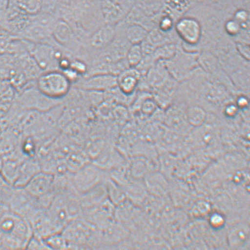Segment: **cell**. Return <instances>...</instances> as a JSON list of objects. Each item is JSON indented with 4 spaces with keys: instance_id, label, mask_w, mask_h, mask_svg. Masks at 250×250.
<instances>
[{
    "instance_id": "52a82bcc",
    "label": "cell",
    "mask_w": 250,
    "mask_h": 250,
    "mask_svg": "<svg viewBox=\"0 0 250 250\" xmlns=\"http://www.w3.org/2000/svg\"><path fill=\"white\" fill-rule=\"evenodd\" d=\"M77 86L88 91H105L117 88V76L109 73L88 75L77 82Z\"/></svg>"
},
{
    "instance_id": "ac0fdd59",
    "label": "cell",
    "mask_w": 250,
    "mask_h": 250,
    "mask_svg": "<svg viewBox=\"0 0 250 250\" xmlns=\"http://www.w3.org/2000/svg\"><path fill=\"white\" fill-rule=\"evenodd\" d=\"M136 7L147 16H157L165 5V0H136Z\"/></svg>"
},
{
    "instance_id": "30bf717a",
    "label": "cell",
    "mask_w": 250,
    "mask_h": 250,
    "mask_svg": "<svg viewBox=\"0 0 250 250\" xmlns=\"http://www.w3.org/2000/svg\"><path fill=\"white\" fill-rule=\"evenodd\" d=\"M53 37L60 47L70 50L76 44L77 37L73 28L67 22L59 20L52 30Z\"/></svg>"
},
{
    "instance_id": "603a6c76",
    "label": "cell",
    "mask_w": 250,
    "mask_h": 250,
    "mask_svg": "<svg viewBox=\"0 0 250 250\" xmlns=\"http://www.w3.org/2000/svg\"><path fill=\"white\" fill-rule=\"evenodd\" d=\"M232 18L239 23L242 29L249 30L250 11L238 8L232 14Z\"/></svg>"
},
{
    "instance_id": "d6a6232c",
    "label": "cell",
    "mask_w": 250,
    "mask_h": 250,
    "mask_svg": "<svg viewBox=\"0 0 250 250\" xmlns=\"http://www.w3.org/2000/svg\"><path fill=\"white\" fill-rule=\"evenodd\" d=\"M2 166H3V164L1 162V160H0V172L1 171Z\"/></svg>"
},
{
    "instance_id": "f1b7e54d",
    "label": "cell",
    "mask_w": 250,
    "mask_h": 250,
    "mask_svg": "<svg viewBox=\"0 0 250 250\" xmlns=\"http://www.w3.org/2000/svg\"><path fill=\"white\" fill-rule=\"evenodd\" d=\"M232 3L235 9L243 8L250 11V0H232Z\"/></svg>"
},
{
    "instance_id": "7c38bea8",
    "label": "cell",
    "mask_w": 250,
    "mask_h": 250,
    "mask_svg": "<svg viewBox=\"0 0 250 250\" xmlns=\"http://www.w3.org/2000/svg\"><path fill=\"white\" fill-rule=\"evenodd\" d=\"M141 73L136 67H128L117 76V88L124 94L131 95L139 84Z\"/></svg>"
},
{
    "instance_id": "ba28073f",
    "label": "cell",
    "mask_w": 250,
    "mask_h": 250,
    "mask_svg": "<svg viewBox=\"0 0 250 250\" xmlns=\"http://www.w3.org/2000/svg\"><path fill=\"white\" fill-rule=\"evenodd\" d=\"M54 174L46 171H40L24 187L31 196L36 200L54 192Z\"/></svg>"
},
{
    "instance_id": "9a60e30c",
    "label": "cell",
    "mask_w": 250,
    "mask_h": 250,
    "mask_svg": "<svg viewBox=\"0 0 250 250\" xmlns=\"http://www.w3.org/2000/svg\"><path fill=\"white\" fill-rule=\"evenodd\" d=\"M10 4L30 17L37 15L42 9V0H10Z\"/></svg>"
},
{
    "instance_id": "1f68e13d",
    "label": "cell",
    "mask_w": 250,
    "mask_h": 250,
    "mask_svg": "<svg viewBox=\"0 0 250 250\" xmlns=\"http://www.w3.org/2000/svg\"><path fill=\"white\" fill-rule=\"evenodd\" d=\"M235 111H236V107H235L234 105L229 106V107L227 108V112L229 114L235 113Z\"/></svg>"
},
{
    "instance_id": "4dcf8cb0",
    "label": "cell",
    "mask_w": 250,
    "mask_h": 250,
    "mask_svg": "<svg viewBox=\"0 0 250 250\" xmlns=\"http://www.w3.org/2000/svg\"><path fill=\"white\" fill-rule=\"evenodd\" d=\"M238 106L240 107H245L248 104V101L244 97H241L239 100L237 102Z\"/></svg>"
},
{
    "instance_id": "4316f807",
    "label": "cell",
    "mask_w": 250,
    "mask_h": 250,
    "mask_svg": "<svg viewBox=\"0 0 250 250\" xmlns=\"http://www.w3.org/2000/svg\"><path fill=\"white\" fill-rule=\"evenodd\" d=\"M10 0H0V27H4L7 22Z\"/></svg>"
},
{
    "instance_id": "83f0119b",
    "label": "cell",
    "mask_w": 250,
    "mask_h": 250,
    "mask_svg": "<svg viewBox=\"0 0 250 250\" xmlns=\"http://www.w3.org/2000/svg\"><path fill=\"white\" fill-rule=\"evenodd\" d=\"M236 48L238 53L241 57L249 61L250 60V47L248 43L243 42H237L236 43Z\"/></svg>"
},
{
    "instance_id": "8fae6325",
    "label": "cell",
    "mask_w": 250,
    "mask_h": 250,
    "mask_svg": "<svg viewBox=\"0 0 250 250\" xmlns=\"http://www.w3.org/2000/svg\"><path fill=\"white\" fill-rule=\"evenodd\" d=\"M78 196L84 212L93 208L108 198L105 183L79 194Z\"/></svg>"
},
{
    "instance_id": "3957f363",
    "label": "cell",
    "mask_w": 250,
    "mask_h": 250,
    "mask_svg": "<svg viewBox=\"0 0 250 250\" xmlns=\"http://www.w3.org/2000/svg\"><path fill=\"white\" fill-rule=\"evenodd\" d=\"M71 83L60 70L43 72L37 80V88L48 99L59 100L68 94Z\"/></svg>"
},
{
    "instance_id": "7402d4cb",
    "label": "cell",
    "mask_w": 250,
    "mask_h": 250,
    "mask_svg": "<svg viewBox=\"0 0 250 250\" xmlns=\"http://www.w3.org/2000/svg\"><path fill=\"white\" fill-rule=\"evenodd\" d=\"M197 62L208 71L214 70L218 64L216 57L208 52H203L198 56Z\"/></svg>"
},
{
    "instance_id": "484cf974",
    "label": "cell",
    "mask_w": 250,
    "mask_h": 250,
    "mask_svg": "<svg viewBox=\"0 0 250 250\" xmlns=\"http://www.w3.org/2000/svg\"><path fill=\"white\" fill-rule=\"evenodd\" d=\"M70 68L73 69L81 77L87 74L89 70L87 64L84 62L79 59L71 60Z\"/></svg>"
},
{
    "instance_id": "e0dca14e",
    "label": "cell",
    "mask_w": 250,
    "mask_h": 250,
    "mask_svg": "<svg viewBox=\"0 0 250 250\" xmlns=\"http://www.w3.org/2000/svg\"><path fill=\"white\" fill-rule=\"evenodd\" d=\"M148 30L142 25L136 24H129L125 31V36L132 44H139L146 39Z\"/></svg>"
},
{
    "instance_id": "5b68a950",
    "label": "cell",
    "mask_w": 250,
    "mask_h": 250,
    "mask_svg": "<svg viewBox=\"0 0 250 250\" xmlns=\"http://www.w3.org/2000/svg\"><path fill=\"white\" fill-rule=\"evenodd\" d=\"M108 178V173L105 169L96 165L87 164L78 171L73 172L75 190L77 194L83 193L105 183Z\"/></svg>"
},
{
    "instance_id": "6da1fadb",
    "label": "cell",
    "mask_w": 250,
    "mask_h": 250,
    "mask_svg": "<svg viewBox=\"0 0 250 250\" xmlns=\"http://www.w3.org/2000/svg\"><path fill=\"white\" fill-rule=\"evenodd\" d=\"M33 235L29 221L19 214L4 215L0 219V247L5 249H26Z\"/></svg>"
},
{
    "instance_id": "4fadbf2b",
    "label": "cell",
    "mask_w": 250,
    "mask_h": 250,
    "mask_svg": "<svg viewBox=\"0 0 250 250\" xmlns=\"http://www.w3.org/2000/svg\"><path fill=\"white\" fill-rule=\"evenodd\" d=\"M116 36V28L114 25H102L94 31L90 37V44L97 50H103L108 47L113 42Z\"/></svg>"
},
{
    "instance_id": "7a4b0ae2",
    "label": "cell",
    "mask_w": 250,
    "mask_h": 250,
    "mask_svg": "<svg viewBox=\"0 0 250 250\" xmlns=\"http://www.w3.org/2000/svg\"><path fill=\"white\" fill-rule=\"evenodd\" d=\"M61 232L70 243L72 249H90L99 246L98 227L84 218L71 221Z\"/></svg>"
},
{
    "instance_id": "44dd1931",
    "label": "cell",
    "mask_w": 250,
    "mask_h": 250,
    "mask_svg": "<svg viewBox=\"0 0 250 250\" xmlns=\"http://www.w3.org/2000/svg\"><path fill=\"white\" fill-rule=\"evenodd\" d=\"M20 171V166L16 165L15 163H9L2 166L1 172H3L4 179L15 185L19 177Z\"/></svg>"
},
{
    "instance_id": "f546056e",
    "label": "cell",
    "mask_w": 250,
    "mask_h": 250,
    "mask_svg": "<svg viewBox=\"0 0 250 250\" xmlns=\"http://www.w3.org/2000/svg\"><path fill=\"white\" fill-rule=\"evenodd\" d=\"M154 102L150 100H146L143 103L142 109L143 113L149 114L152 113L156 109Z\"/></svg>"
},
{
    "instance_id": "9c48e42d",
    "label": "cell",
    "mask_w": 250,
    "mask_h": 250,
    "mask_svg": "<svg viewBox=\"0 0 250 250\" xmlns=\"http://www.w3.org/2000/svg\"><path fill=\"white\" fill-rule=\"evenodd\" d=\"M20 36L23 40L35 44H48L60 46L53 38L52 31L37 23L31 22Z\"/></svg>"
},
{
    "instance_id": "d4e9b609",
    "label": "cell",
    "mask_w": 250,
    "mask_h": 250,
    "mask_svg": "<svg viewBox=\"0 0 250 250\" xmlns=\"http://www.w3.org/2000/svg\"><path fill=\"white\" fill-rule=\"evenodd\" d=\"M26 249L30 250H50L44 238L33 235L27 244Z\"/></svg>"
},
{
    "instance_id": "8992f818",
    "label": "cell",
    "mask_w": 250,
    "mask_h": 250,
    "mask_svg": "<svg viewBox=\"0 0 250 250\" xmlns=\"http://www.w3.org/2000/svg\"><path fill=\"white\" fill-rule=\"evenodd\" d=\"M175 30L179 38L189 45H196L203 36V26L195 17L184 16L175 23Z\"/></svg>"
},
{
    "instance_id": "5bb4252c",
    "label": "cell",
    "mask_w": 250,
    "mask_h": 250,
    "mask_svg": "<svg viewBox=\"0 0 250 250\" xmlns=\"http://www.w3.org/2000/svg\"><path fill=\"white\" fill-rule=\"evenodd\" d=\"M101 10L103 19L108 24L114 25L123 16L122 8L110 0L101 1Z\"/></svg>"
},
{
    "instance_id": "ffe728a7",
    "label": "cell",
    "mask_w": 250,
    "mask_h": 250,
    "mask_svg": "<svg viewBox=\"0 0 250 250\" xmlns=\"http://www.w3.org/2000/svg\"><path fill=\"white\" fill-rule=\"evenodd\" d=\"M144 57L141 44H132L129 48L125 59L130 67H137Z\"/></svg>"
},
{
    "instance_id": "2e32d148",
    "label": "cell",
    "mask_w": 250,
    "mask_h": 250,
    "mask_svg": "<svg viewBox=\"0 0 250 250\" xmlns=\"http://www.w3.org/2000/svg\"><path fill=\"white\" fill-rule=\"evenodd\" d=\"M40 168L38 163L33 161H28L25 163L20 166L19 177L15 186L18 188H24L34 176L41 171Z\"/></svg>"
},
{
    "instance_id": "d6986e66",
    "label": "cell",
    "mask_w": 250,
    "mask_h": 250,
    "mask_svg": "<svg viewBox=\"0 0 250 250\" xmlns=\"http://www.w3.org/2000/svg\"><path fill=\"white\" fill-rule=\"evenodd\" d=\"M44 239L50 250L72 249L70 243L61 232L51 235Z\"/></svg>"
},
{
    "instance_id": "cb8c5ba5",
    "label": "cell",
    "mask_w": 250,
    "mask_h": 250,
    "mask_svg": "<svg viewBox=\"0 0 250 250\" xmlns=\"http://www.w3.org/2000/svg\"><path fill=\"white\" fill-rule=\"evenodd\" d=\"M224 28L226 33L232 37L238 36L241 30V25L232 17L226 20L224 24Z\"/></svg>"
},
{
    "instance_id": "277c9868",
    "label": "cell",
    "mask_w": 250,
    "mask_h": 250,
    "mask_svg": "<svg viewBox=\"0 0 250 250\" xmlns=\"http://www.w3.org/2000/svg\"><path fill=\"white\" fill-rule=\"evenodd\" d=\"M30 56L40 70L43 72L59 70V62L64 54L60 48L48 44H35L24 40Z\"/></svg>"
}]
</instances>
